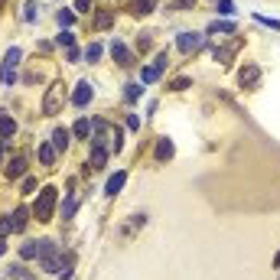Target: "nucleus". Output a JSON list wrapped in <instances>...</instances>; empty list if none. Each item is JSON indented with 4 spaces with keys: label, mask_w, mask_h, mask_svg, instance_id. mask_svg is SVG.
Segmentation results:
<instances>
[{
    "label": "nucleus",
    "mask_w": 280,
    "mask_h": 280,
    "mask_svg": "<svg viewBox=\"0 0 280 280\" xmlns=\"http://www.w3.org/2000/svg\"><path fill=\"white\" fill-rule=\"evenodd\" d=\"M56 199H59L56 186H42V189H39V196H36V205H33V218H36V222H52V208H56Z\"/></svg>",
    "instance_id": "nucleus-1"
},
{
    "label": "nucleus",
    "mask_w": 280,
    "mask_h": 280,
    "mask_svg": "<svg viewBox=\"0 0 280 280\" xmlns=\"http://www.w3.org/2000/svg\"><path fill=\"white\" fill-rule=\"evenodd\" d=\"M65 104V82H52L46 88V98H42V114H59Z\"/></svg>",
    "instance_id": "nucleus-2"
},
{
    "label": "nucleus",
    "mask_w": 280,
    "mask_h": 280,
    "mask_svg": "<svg viewBox=\"0 0 280 280\" xmlns=\"http://www.w3.org/2000/svg\"><path fill=\"white\" fill-rule=\"evenodd\" d=\"M176 46H179V52H186V56H189V52H199L205 46V36H202V33H179Z\"/></svg>",
    "instance_id": "nucleus-3"
},
{
    "label": "nucleus",
    "mask_w": 280,
    "mask_h": 280,
    "mask_svg": "<svg viewBox=\"0 0 280 280\" xmlns=\"http://www.w3.org/2000/svg\"><path fill=\"white\" fill-rule=\"evenodd\" d=\"M91 98H95V85L88 82V78H82V82H78V88H75V95H72V104H75V108H85Z\"/></svg>",
    "instance_id": "nucleus-4"
},
{
    "label": "nucleus",
    "mask_w": 280,
    "mask_h": 280,
    "mask_svg": "<svg viewBox=\"0 0 280 280\" xmlns=\"http://www.w3.org/2000/svg\"><path fill=\"white\" fill-rule=\"evenodd\" d=\"M258 82H261V68H258L254 62H248V65L238 72V85H241V88H254Z\"/></svg>",
    "instance_id": "nucleus-5"
},
{
    "label": "nucleus",
    "mask_w": 280,
    "mask_h": 280,
    "mask_svg": "<svg viewBox=\"0 0 280 280\" xmlns=\"http://www.w3.org/2000/svg\"><path fill=\"white\" fill-rule=\"evenodd\" d=\"M111 56H114V62L121 65V68H130V65H134V56H130V49L124 46V42H111Z\"/></svg>",
    "instance_id": "nucleus-6"
},
{
    "label": "nucleus",
    "mask_w": 280,
    "mask_h": 280,
    "mask_svg": "<svg viewBox=\"0 0 280 280\" xmlns=\"http://www.w3.org/2000/svg\"><path fill=\"white\" fill-rule=\"evenodd\" d=\"M238 49H241V39H235V42H228V46H215L212 56H215V62H231V56Z\"/></svg>",
    "instance_id": "nucleus-7"
},
{
    "label": "nucleus",
    "mask_w": 280,
    "mask_h": 280,
    "mask_svg": "<svg viewBox=\"0 0 280 280\" xmlns=\"http://www.w3.org/2000/svg\"><path fill=\"white\" fill-rule=\"evenodd\" d=\"M26 173V156L20 153V156H13L10 163H7V179H20Z\"/></svg>",
    "instance_id": "nucleus-8"
},
{
    "label": "nucleus",
    "mask_w": 280,
    "mask_h": 280,
    "mask_svg": "<svg viewBox=\"0 0 280 280\" xmlns=\"http://www.w3.org/2000/svg\"><path fill=\"white\" fill-rule=\"evenodd\" d=\"M10 222H13V231H16V235H20V231H26V222H30V208H26V205H20V208H13Z\"/></svg>",
    "instance_id": "nucleus-9"
},
{
    "label": "nucleus",
    "mask_w": 280,
    "mask_h": 280,
    "mask_svg": "<svg viewBox=\"0 0 280 280\" xmlns=\"http://www.w3.org/2000/svg\"><path fill=\"white\" fill-rule=\"evenodd\" d=\"M16 134V121L10 118V114H7V111H0V137H4V140H10Z\"/></svg>",
    "instance_id": "nucleus-10"
},
{
    "label": "nucleus",
    "mask_w": 280,
    "mask_h": 280,
    "mask_svg": "<svg viewBox=\"0 0 280 280\" xmlns=\"http://www.w3.org/2000/svg\"><path fill=\"white\" fill-rule=\"evenodd\" d=\"M124 182H127V173L121 170V173H114V176L108 179V186H104V192H108V196H118V192L124 189Z\"/></svg>",
    "instance_id": "nucleus-11"
},
{
    "label": "nucleus",
    "mask_w": 280,
    "mask_h": 280,
    "mask_svg": "<svg viewBox=\"0 0 280 280\" xmlns=\"http://www.w3.org/2000/svg\"><path fill=\"white\" fill-rule=\"evenodd\" d=\"M72 267H75V254H72V251H65V254L59 258V277L68 280V277H72Z\"/></svg>",
    "instance_id": "nucleus-12"
},
{
    "label": "nucleus",
    "mask_w": 280,
    "mask_h": 280,
    "mask_svg": "<svg viewBox=\"0 0 280 280\" xmlns=\"http://www.w3.org/2000/svg\"><path fill=\"white\" fill-rule=\"evenodd\" d=\"M42 254V238L39 241H26L23 248H20V258L23 261H33V258H39Z\"/></svg>",
    "instance_id": "nucleus-13"
},
{
    "label": "nucleus",
    "mask_w": 280,
    "mask_h": 280,
    "mask_svg": "<svg viewBox=\"0 0 280 280\" xmlns=\"http://www.w3.org/2000/svg\"><path fill=\"white\" fill-rule=\"evenodd\" d=\"M68 137H72V130L56 127V130H52V147H56V150H65V147H68Z\"/></svg>",
    "instance_id": "nucleus-14"
},
{
    "label": "nucleus",
    "mask_w": 280,
    "mask_h": 280,
    "mask_svg": "<svg viewBox=\"0 0 280 280\" xmlns=\"http://www.w3.org/2000/svg\"><path fill=\"white\" fill-rule=\"evenodd\" d=\"M153 7H156V0H134V4H130V13L147 16V13H153Z\"/></svg>",
    "instance_id": "nucleus-15"
},
{
    "label": "nucleus",
    "mask_w": 280,
    "mask_h": 280,
    "mask_svg": "<svg viewBox=\"0 0 280 280\" xmlns=\"http://www.w3.org/2000/svg\"><path fill=\"white\" fill-rule=\"evenodd\" d=\"M108 153H111V150H104V147H91V170H104Z\"/></svg>",
    "instance_id": "nucleus-16"
},
{
    "label": "nucleus",
    "mask_w": 280,
    "mask_h": 280,
    "mask_svg": "<svg viewBox=\"0 0 280 280\" xmlns=\"http://www.w3.org/2000/svg\"><path fill=\"white\" fill-rule=\"evenodd\" d=\"M114 23V10H98L95 13V30H108Z\"/></svg>",
    "instance_id": "nucleus-17"
},
{
    "label": "nucleus",
    "mask_w": 280,
    "mask_h": 280,
    "mask_svg": "<svg viewBox=\"0 0 280 280\" xmlns=\"http://www.w3.org/2000/svg\"><path fill=\"white\" fill-rule=\"evenodd\" d=\"M170 156H173V140L160 137V144H156V160H170Z\"/></svg>",
    "instance_id": "nucleus-18"
},
{
    "label": "nucleus",
    "mask_w": 280,
    "mask_h": 280,
    "mask_svg": "<svg viewBox=\"0 0 280 280\" xmlns=\"http://www.w3.org/2000/svg\"><path fill=\"white\" fill-rule=\"evenodd\" d=\"M39 163H42V166H52V163H56V147H52V144H42V147H39Z\"/></svg>",
    "instance_id": "nucleus-19"
},
{
    "label": "nucleus",
    "mask_w": 280,
    "mask_h": 280,
    "mask_svg": "<svg viewBox=\"0 0 280 280\" xmlns=\"http://www.w3.org/2000/svg\"><path fill=\"white\" fill-rule=\"evenodd\" d=\"M75 208H78V192H68V196H65V205H62V218H72Z\"/></svg>",
    "instance_id": "nucleus-20"
},
{
    "label": "nucleus",
    "mask_w": 280,
    "mask_h": 280,
    "mask_svg": "<svg viewBox=\"0 0 280 280\" xmlns=\"http://www.w3.org/2000/svg\"><path fill=\"white\" fill-rule=\"evenodd\" d=\"M121 147H124V130H121V127H114V124H111V153H118V150H121Z\"/></svg>",
    "instance_id": "nucleus-21"
},
{
    "label": "nucleus",
    "mask_w": 280,
    "mask_h": 280,
    "mask_svg": "<svg viewBox=\"0 0 280 280\" xmlns=\"http://www.w3.org/2000/svg\"><path fill=\"white\" fill-rule=\"evenodd\" d=\"M72 134H75V137H88V134H91V121H88V118H78L75 127H72Z\"/></svg>",
    "instance_id": "nucleus-22"
},
{
    "label": "nucleus",
    "mask_w": 280,
    "mask_h": 280,
    "mask_svg": "<svg viewBox=\"0 0 280 280\" xmlns=\"http://www.w3.org/2000/svg\"><path fill=\"white\" fill-rule=\"evenodd\" d=\"M163 72H160V68H156V65H147L144 68V72H140V82H144V85H153L156 82V78H160Z\"/></svg>",
    "instance_id": "nucleus-23"
},
{
    "label": "nucleus",
    "mask_w": 280,
    "mask_h": 280,
    "mask_svg": "<svg viewBox=\"0 0 280 280\" xmlns=\"http://www.w3.org/2000/svg\"><path fill=\"white\" fill-rule=\"evenodd\" d=\"M20 59H23V49L20 46H10V49H7V56H4V62L16 68V65H20Z\"/></svg>",
    "instance_id": "nucleus-24"
},
{
    "label": "nucleus",
    "mask_w": 280,
    "mask_h": 280,
    "mask_svg": "<svg viewBox=\"0 0 280 280\" xmlns=\"http://www.w3.org/2000/svg\"><path fill=\"white\" fill-rule=\"evenodd\" d=\"M0 82H4V85H13V82H16V68L4 62V65H0Z\"/></svg>",
    "instance_id": "nucleus-25"
},
{
    "label": "nucleus",
    "mask_w": 280,
    "mask_h": 280,
    "mask_svg": "<svg viewBox=\"0 0 280 280\" xmlns=\"http://www.w3.org/2000/svg\"><path fill=\"white\" fill-rule=\"evenodd\" d=\"M208 33H235V23H228V20H215L212 26H208Z\"/></svg>",
    "instance_id": "nucleus-26"
},
{
    "label": "nucleus",
    "mask_w": 280,
    "mask_h": 280,
    "mask_svg": "<svg viewBox=\"0 0 280 280\" xmlns=\"http://www.w3.org/2000/svg\"><path fill=\"white\" fill-rule=\"evenodd\" d=\"M7 277H13V280H30V274H26V267H23V264H10Z\"/></svg>",
    "instance_id": "nucleus-27"
},
{
    "label": "nucleus",
    "mask_w": 280,
    "mask_h": 280,
    "mask_svg": "<svg viewBox=\"0 0 280 280\" xmlns=\"http://www.w3.org/2000/svg\"><path fill=\"white\" fill-rule=\"evenodd\" d=\"M56 20H59V26H65V30H68V26L75 23V13H72V10H59Z\"/></svg>",
    "instance_id": "nucleus-28"
},
{
    "label": "nucleus",
    "mask_w": 280,
    "mask_h": 280,
    "mask_svg": "<svg viewBox=\"0 0 280 280\" xmlns=\"http://www.w3.org/2000/svg\"><path fill=\"white\" fill-rule=\"evenodd\" d=\"M150 46H153L150 33H140V36H137V52H150Z\"/></svg>",
    "instance_id": "nucleus-29"
},
{
    "label": "nucleus",
    "mask_w": 280,
    "mask_h": 280,
    "mask_svg": "<svg viewBox=\"0 0 280 280\" xmlns=\"http://www.w3.org/2000/svg\"><path fill=\"white\" fill-rule=\"evenodd\" d=\"M56 42H59V46H65V49H72V46H75V36H72L68 30H62V33L56 36Z\"/></svg>",
    "instance_id": "nucleus-30"
},
{
    "label": "nucleus",
    "mask_w": 280,
    "mask_h": 280,
    "mask_svg": "<svg viewBox=\"0 0 280 280\" xmlns=\"http://www.w3.org/2000/svg\"><path fill=\"white\" fill-rule=\"evenodd\" d=\"M153 65H156V68H160V72H166V65H170V52H166V49H163V52H156V59H153Z\"/></svg>",
    "instance_id": "nucleus-31"
},
{
    "label": "nucleus",
    "mask_w": 280,
    "mask_h": 280,
    "mask_svg": "<svg viewBox=\"0 0 280 280\" xmlns=\"http://www.w3.org/2000/svg\"><path fill=\"white\" fill-rule=\"evenodd\" d=\"M85 59H88V62H98V59H101V46H98V42H91V46L85 49Z\"/></svg>",
    "instance_id": "nucleus-32"
},
{
    "label": "nucleus",
    "mask_w": 280,
    "mask_h": 280,
    "mask_svg": "<svg viewBox=\"0 0 280 280\" xmlns=\"http://www.w3.org/2000/svg\"><path fill=\"white\" fill-rule=\"evenodd\" d=\"M124 95H127V101H137V98H140V95H144V88H140V85H137V82H130V85H127V91H124Z\"/></svg>",
    "instance_id": "nucleus-33"
},
{
    "label": "nucleus",
    "mask_w": 280,
    "mask_h": 280,
    "mask_svg": "<svg viewBox=\"0 0 280 280\" xmlns=\"http://www.w3.org/2000/svg\"><path fill=\"white\" fill-rule=\"evenodd\" d=\"M36 16H39V4H33V0H30L26 10H23V20H36Z\"/></svg>",
    "instance_id": "nucleus-34"
},
{
    "label": "nucleus",
    "mask_w": 280,
    "mask_h": 280,
    "mask_svg": "<svg viewBox=\"0 0 280 280\" xmlns=\"http://www.w3.org/2000/svg\"><path fill=\"white\" fill-rule=\"evenodd\" d=\"M189 85H192V82H189L186 75H182V78H173V85H170V88H173V91H186Z\"/></svg>",
    "instance_id": "nucleus-35"
},
{
    "label": "nucleus",
    "mask_w": 280,
    "mask_h": 280,
    "mask_svg": "<svg viewBox=\"0 0 280 280\" xmlns=\"http://www.w3.org/2000/svg\"><path fill=\"white\" fill-rule=\"evenodd\" d=\"M10 231H13V222H10V215H4V218H0V235L7 238Z\"/></svg>",
    "instance_id": "nucleus-36"
},
{
    "label": "nucleus",
    "mask_w": 280,
    "mask_h": 280,
    "mask_svg": "<svg viewBox=\"0 0 280 280\" xmlns=\"http://www.w3.org/2000/svg\"><path fill=\"white\" fill-rule=\"evenodd\" d=\"M218 13L231 16V13H235V4H231V0H218Z\"/></svg>",
    "instance_id": "nucleus-37"
},
{
    "label": "nucleus",
    "mask_w": 280,
    "mask_h": 280,
    "mask_svg": "<svg viewBox=\"0 0 280 280\" xmlns=\"http://www.w3.org/2000/svg\"><path fill=\"white\" fill-rule=\"evenodd\" d=\"M91 10V0H75V13H88Z\"/></svg>",
    "instance_id": "nucleus-38"
},
{
    "label": "nucleus",
    "mask_w": 280,
    "mask_h": 280,
    "mask_svg": "<svg viewBox=\"0 0 280 280\" xmlns=\"http://www.w3.org/2000/svg\"><path fill=\"white\" fill-rule=\"evenodd\" d=\"M127 130H140V118L137 114H127Z\"/></svg>",
    "instance_id": "nucleus-39"
},
{
    "label": "nucleus",
    "mask_w": 280,
    "mask_h": 280,
    "mask_svg": "<svg viewBox=\"0 0 280 280\" xmlns=\"http://www.w3.org/2000/svg\"><path fill=\"white\" fill-rule=\"evenodd\" d=\"M23 192H36V179H33V176L23 179Z\"/></svg>",
    "instance_id": "nucleus-40"
},
{
    "label": "nucleus",
    "mask_w": 280,
    "mask_h": 280,
    "mask_svg": "<svg viewBox=\"0 0 280 280\" xmlns=\"http://www.w3.org/2000/svg\"><path fill=\"white\" fill-rule=\"evenodd\" d=\"M65 59H68V62H78V59H82V52H78V49L72 46V49H68V52H65Z\"/></svg>",
    "instance_id": "nucleus-41"
},
{
    "label": "nucleus",
    "mask_w": 280,
    "mask_h": 280,
    "mask_svg": "<svg viewBox=\"0 0 280 280\" xmlns=\"http://www.w3.org/2000/svg\"><path fill=\"white\" fill-rule=\"evenodd\" d=\"M258 20H261V23H267L270 30H280V23H277V20H267V16H258Z\"/></svg>",
    "instance_id": "nucleus-42"
},
{
    "label": "nucleus",
    "mask_w": 280,
    "mask_h": 280,
    "mask_svg": "<svg viewBox=\"0 0 280 280\" xmlns=\"http://www.w3.org/2000/svg\"><path fill=\"white\" fill-rule=\"evenodd\" d=\"M4 251H7V238H4V235H0V254H4Z\"/></svg>",
    "instance_id": "nucleus-43"
},
{
    "label": "nucleus",
    "mask_w": 280,
    "mask_h": 280,
    "mask_svg": "<svg viewBox=\"0 0 280 280\" xmlns=\"http://www.w3.org/2000/svg\"><path fill=\"white\" fill-rule=\"evenodd\" d=\"M4 144H10V140H4V137H0V160H4Z\"/></svg>",
    "instance_id": "nucleus-44"
},
{
    "label": "nucleus",
    "mask_w": 280,
    "mask_h": 280,
    "mask_svg": "<svg viewBox=\"0 0 280 280\" xmlns=\"http://www.w3.org/2000/svg\"><path fill=\"white\" fill-rule=\"evenodd\" d=\"M274 264H277V267H280V254H277V258H274Z\"/></svg>",
    "instance_id": "nucleus-45"
},
{
    "label": "nucleus",
    "mask_w": 280,
    "mask_h": 280,
    "mask_svg": "<svg viewBox=\"0 0 280 280\" xmlns=\"http://www.w3.org/2000/svg\"><path fill=\"white\" fill-rule=\"evenodd\" d=\"M0 7H4V0H0Z\"/></svg>",
    "instance_id": "nucleus-46"
},
{
    "label": "nucleus",
    "mask_w": 280,
    "mask_h": 280,
    "mask_svg": "<svg viewBox=\"0 0 280 280\" xmlns=\"http://www.w3.org/2000/svg\"><path fill=\"white\" fill-rule=\"evenodd\" d=\"M7 280H10V277H7Z\"/></svg>",
    "instance_id": "nucleus-47"
}]
</instances>
